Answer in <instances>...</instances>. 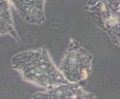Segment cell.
Returning a JSON list of instances; mask_svg holds the SVG:
<instances>
[{
    "label": "cell",
    "instance_id": "obj_6",
    "mask_svg": "<svg viewBox=\"0 0 120 99\" xmlns=\"http://www.w3.org/2000/svg\"><path fill=\"white\" fill-rule=\"evenodd\" d=\"M10 5L9 0H1V35L8 34L19 40L12 19Z\"/></svg>",
    "mask_w": 120,
    "mask_h": 99
},
{
    "label": "cell",
    "instance_id": "obj_3",
    "mask_svg": "<svg viewBox=\"0 0 120 99\" xmlns=\"http://www.w3.org/2000/svg\"><path fill=\"white\" fill-rule=\"evenodd\" d=\"M85 10L94 23L120 48V0H87Z\"/></svg>",
    "mask_w": 120,
    "mask_h": 99
},
{
    "label": "cell",
    "instance_id": "obj_2",
    "mask_svg": "<svg viewBox=\"0 0 120 99\" xmlns=\"http://www.w3.org/2000/svg\"><path fill=\"white\" fill-rule=\"evenodd\" d=\"M93 59L81 43L70 39L58 67L69 82L84 86L92 72Z\"/></svg>",
    "mask_w": 120,
    "mask_h": 99
},
{
    "label": "cell",
    "instance_id": "obj_4",
    "mask_svg": "<svg viewBox=\"0 0 120 99\" xmlns=\"http://www.w3.org/2000/svg\"><path fill=\"white\" fill-rule=\"evenodd\" d=\"M19 16L29 24L42 26L45 21V0H9Z\"/></svg>",
    "mask_w": 120,
    "mask_h": 99
},
{
    "label": "cell",
    "instance_id": "obj_5",
    "mask_svg": "<svg viewBox=\"0 0 120 99\" xmlns=\"http://www.w3.org/2000/svg\"><path fill=\"white\" fill-rule=\"evenodd\" d=\"M31 98H96V96L83 87V86L67 83L55 87L45 89L42 92H37L31 96Z\"/></svg>",
    "mask_w": 120,
    "mask_h": 99
},
{
    "label": "cell",
    "instance_id": "obj_1",
    "mask_svg": "<svg viewBox=\"0 0 120 99\" xmlns=\"http://www.w3.org/2000/svg\"><path fill=\"white\" fill-rule=\"evenodd\" d=\"M11 63L25 81L44 89L69 83L45 47L16 53L11 57Z\"/></svg>",
    "mask_w": 120,
    "mask_h": 99
}]
</instances>
